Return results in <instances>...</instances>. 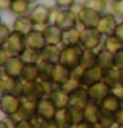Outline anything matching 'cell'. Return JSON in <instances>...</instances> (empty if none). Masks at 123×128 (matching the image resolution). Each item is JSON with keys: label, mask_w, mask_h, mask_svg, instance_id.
Listing matches in <instances>:
<instances>
[{"label": "cell", "mask_w": 123, "mask_h": 128, "mask_svg": "<svg viewBox=\"0 0 123 128\" xmlns=\"http://www.w3.org/2000/svg\"><path fill=\"white\" fill-rule=\"evenodd\" d=\"M83 48L81 45H70V46H62V53H61L60 62L68 66L69 69H75L77 66L81 65Z\"/></svg>", "instance_id": "1"}, {"label": "cell", "mask_w": 123, "mask_h": 128, "mask_svg": "<svg viewBox=\"0 0 123 128\" xmlns=\"http://www.w3.org/2000/svg\"><path fill=\"white\" fill-rule=\"evenodd\" d=\"M105 36L97 28H82L81 29V42L79 45L83 49L95 50L102 45Z\"/></svg>", "instance_id": "2"}, {"label": "cell", "mask_w": 123, "mask_h": 128, "mask_svg": "<svg viewBox=\"0 0 123 128\" xmlns=\"http://www.w3.org/2000/svg\"><path fill=\"white\" fill-rule=\"evenodd\" d=\"M6 49L9 56H20L25 52L27 49V36L23 34L20 32L12 30L9 38L7 40V42L4 45H0Z\"/></svg>", "instance_id": "3"}, {"label": "cell", "mask_w": 123, "mask_h": 128, "mask_svg": "<svg viewBox=\"0 0 123 128\" xmlns=\"http://www.w3.org/2000/svg\"><path fill=\"white\" fill-rule=\"evenodd\" d=\"M23 88H24V82L21 78H15L11 77L6 73H2L0 77V90L2 94H13L16 96L23 95Z\"/></svg>", "instance_id": "4"}, {"label": "cell", "mask_w": 123, "mask_h": 128, "mask_svg": "<svg viewBox=\"0 0 123 128\" xmlns=\"http://www.w3.org/2000/svg\"><path fill=\"white\" fill-rule=\"evenodd\" d=\"M31 21L37 29H44L46 25H49V17H50V7H46L45 4H36L32 8L29 15Z\"/></svg>", "instance_id": "5"}, {"label": "cell", "mask_w": 123, "mask_h": 128, "mask_svg": "<svg viewBox=\"0 0 123 128\" xmlns=\"http://www.w3.org/2000/svg\"><path fill=\"white\" fill-rule=\"evenodd\" d=\"M21 102H23V99L20 96L13 95V94H2V98H0V110H2L4 115L16 116L21 107Z\"/></svg>", "instance_id": "6"}, {"label": "cell", "mask_w": 123, "mask_h": 128, "mask_svg": "<svg viewBox=\"0 0 123 128\" xmlns=\"http://www.w3.org/2000/svg\"><path fill=\"white\" fill-rule=\"evenodd\" d=\"M78 26L81 28H97L99 21H101L102 15L94 9L85 6L81 11L78 12Z\"/></svg>", "instance_id": "7"}, {"label": "cell", "mask_w": 123, "mask_h": 128, "mask_svg": "<svg viewBox=\"0 0 123 128\" xmlns=\"http://www.w3.org/2000/svg\"><path fill=\"white\" fill-rule=\"evenodd\" d=\"M45 95L44 84L41 80H35V82H24V88H23L21 99L32 102H39Z\"/></svg>", "instance_id": "8"}, {"label": "cell", "mask_w": 123, "mask_h": 128, "mask_svg": "<svg viewBox=\"0 0 123 128\" xmlns=\"http://www.w3.org/2000/svg\"><path fill=\"white\" fill-rule=\"evenodd\" d=\"M105 75H106L105 70H103L101 66L95 65V66H93V68L85 69V73L81 78V83H82L83 87H89L94 83L103 80L105 79Z\"/></svg>", "instance_id": "9"}, {"label": "cell", "mask_w": 123, "mask_h": 128, "mask_svg": "<svg viewBox=\"0 0 123 128\" xmlns=\"http://www.w3.org/2000/svg\"><path fill=\"white\" fill-rule=\"evenodd\" d=\"M24 66H25V61L23 60L20 56H11L7 60V62L2 66V69H3L4 73L11 75V77L20 78Z\"/></svg>", "instance_id": "10"}, {"label": "cell", "mask_w": 123, "mask_h": 128, "mask_svg": "<svg viewBox=\"0 0 123 128\" xmlns=\"http://www.w3.org/2000/svg\"><path fill=\"white\" fill-rule=\"evenodd\" d=\"M58 108L54 104V102L52 100L50 96H44L37 102V115H40L45 119H54L56 114H57Z\"/></svg>", "instance_id": "11"}, {"label": "cell", "mask_w": 123, "mask_h": 128, "mask_svg": "<svg viewBox=\"0 0 123 128\" xmlns=\"http://www.w3.org/2000/svg\"><path fill=\"white\" fill-rule=\"evenodd\" d=\"M87 92H89V96H90L91 102L101 103L111 92V87L108 86L105 80H101V82H97V83L91 84V86H89Z\"/></svg>", "instance_id": "12"}, {"label": "cell", "mask_w": 123, "mask_h": 128, "mask_svg": "<svg viewBox=\"0 0 123 128\" xmlns=\"http://www.w3.org/2000/svg\"><path fill=\"white\" fill-rule=\"evenodd\" d=\"M56 25H58L62 30L73 26H78V16L70 8L61 9L57 18H56Z\"/></svg>", "instance_id": "13"}, {"label": "cell", "mask_w": 123, "mask_h": 128, "mask_svg": "<svg viewBox=\"0 0 123 128\" xmlns=\"http://www.w3.org/2000/svg\"><path fill=\"white\" fill-rule=\"evenodd\" d=\"M118 22H119V21H116V16L114 15V13L106 12V13H103V15H102L101 21H99L97 29L101 32L105 37L110 36V34H114Z\"/></svg>", "instance_id": "14"}, {"label": "cell", "mask_w": 123, "mask_h": 128, "mask_svg": "<svg viewBox=\"0 0 123 128\" xmlns=\"http://www.w3.org/2000/svg\"><path fill=\"white\" fill-rule=\"evenodd\" d=\"M89 103H90V96H89V92H87V87L81 86L70 94L69 107H77V108H83L85 110V107Z\"/></svg>", "instance_id": "15"}, {"label": "cell", "mask_w": 123, "mask_h": 128, "mask_svg": "<svg viewBox=\"0 0 123 128\" xmlns=\"http://www.w3.org/2000/svg\"><path fill=\"white\" fill-rule=\"evenodd\" d=\"M72 78V69L68 66L62 65L61 62L56 64L53 68V73H52V80L57 86H64L68 80Z\"/></svg>", "instance_id": "16"}, {"label": "cell", "mask_w": 123, "mask_h": 128, "mask_svg": "<svg viewBox=\"0 0 123 128\" xmlns=\"http://www.w3.org/2000/svg\"><path fill=\"white\" fill-rule=\"evenodd\" d=\"M46 45V40L44 36V32L41 29L35 28L32 32L27 34V46L31 49H35L37 52H41Z\"/></svg>", "instance_id": "17"}, {"label": "cell", "mask_w": 123, "mask_h": 128, "mask_svg": "<svg viewBox=\"0 0 123 128\" xmlns=\"http://www.w3.org/2000/svg\"><path fill=\"white\" fill-rule=\"evenodd\" d=\"M44 36L46 40V44L50 45H61V41H62V29L56 25V24H49L46 25L44 29Z\"/></svg>", "instance_id": "18"}, {"label": "cell", "mask_w": 123, "mask_h": 128, "mask_svg": "<svg viewBox=\"0 0 123 128\" xmlns=\"http://www.w3.org/2000/svg\"><path fill=\"white\" fill-rule=\"evenodd\" d=\"M36 115H37V102H32V100H25V99H23L21 107H20V110H19L16 118L19 120L20 119L32 120Z\"/></svg>", "instance_id": "19"}, {"label": "cell", "mask_w": 123, "mask_h": 128, "mask_svg": "<svg viewBox=\"0 0 123 128\" xmlns=\"http://www.w3.org/2000/svg\"><path fill=\"white\" fill-rule=\"evenodd\" d=\"M81 42V28L79 26H73L69 29L62 30V46H70V45H79Z\"/></svg>", "instance_id": "20"}, {"label": "cell", "mask_w": 123, "mask_h": 128, "mask_svg": "<svg viewBox=\"0 0 123 128\" xmlns=\"http://www.w3.org/2000/svg\"><path fill=\"white\" fill-rule=\"evenodd\" d=\"M97 65L107 72L112 68H115V62H114V53L108 52L105 48H101L97 52Z\"/></svg>", "instance_id": "21"}, {"label": "cell", "mask_w": 123, "mask_h": 128, "mask_svg": "<svg viewBox=\"0 0 123 128\" xmlns=\"http://www.w3.org/2000/svg\"><path fill=\"white\" fill-rule=\"evenodd\" d=\"M40 53H41V58H42V60H46V61H49V62H53V64H58L60 60H61L62 46L46 44L45 48L42 49Z\"/></svg>", "instance_id": "22"}, {"label": "cell", "mask_w": 123, "mask_h": 128, "mask_svg": "<svg viewBox=\"0 0 123 128\" xmlns=\"http://www.w3.org/2000/svg\"><path fill=\"white\" fill-rule=\"evenodd\" d=\"M52 100L54 102V104L57 106V108H65L69 107V102H70V94L66 92L61 86H56L53 92L50 94Z\"/></svg>", "instance_id": "23"}, {"label": "cell", "mask_w": 123, "mask_h": 128, "mask_svg": "<svg viewBox=\"0 0 123 128\" xmlns=\"http://www.w3.org/2000/svg\"><path fill=\"white\" fill-rule=\"evenodd\" d=\"M54 120L58 123L60 128H72V127L74 126L73 115H72V112H70L69 107L58 108L57 114H56Z\"/></svg>", "instance_id": "24"}, {"label": "cell", "mask_w": 123, "mask_h": 128, "mask_svg": "<svg viewBox=\"0 0 123 128\" xmlns=\"http://www.w3.org/2000/svg\"><path fill=\"white\" fill-rule=\"evenodd\" d=\"M33 29H35V25H33V22L31 21L29 16H19V17H16V20L13 21V25H12V30L20 32L25 36L29 32H32Z\"/></svg>", "instance_id": "25"}, {"label": "cell", "mask_w": 123, "mask_h": 128, "mask_svg": "<svg viewBox=\"0 0 123 128\" xmlns=\"http://www.w3.org/2000/svg\"><path fill=\"white\" fill-rule=\"evenodd\" d=\"M20 78L23 82H35L40 79V70L37 64H25Z\"/></svg>", "instance_id": "26"}, {"label": "cell", "mask_w": 123, "mask_h": 128, "mask_svg": "<svg viewBox=\"0 0 123 128\" xmlns=\"http://www.w3.org/2000/svg\"><path fill=\"white\" fill-rule=\"evenodd\" d=\"M103 80H105L111 88L120 86V84H123V70H119L116 68H112L110 70H107Z\"/></svg>", "instance_id": "27"}, {"label": "cell", "mask_w": 123, "mask_h": 128, "mask_svg": "<svg viewBox=\"0 0 123 128\" xmlns=\"http://www.w3.org/2000/svg\"><path fill=\"white\" fill-rule=\"evenodd\" d=\"M32 11V4L28 0H12L11 13L19 16H28Z\"/></svg>", "instance_id": "28"}, {"label": "cell", "mask_w": 123, "mask_h": 128, "mask_svg": "<svg viewBox=\"0 0 123 128\" xmlns=\"http://www.w3.org/2000/svg\"><path fill=\"white\" fill-rule=\"evenodd\" d=\"M99 112H101V104L90 100V103L85 107V120H87L91 124L98 126Z\"/></svg>", "instance_id": "29"}, {"label": "cell", "mask_w": 123, "mask_h": 128, "mask_svg": "<svg viewBox=\"0 0 123 128\" xmlns=\"http://www.w3.org/2000/svg\"><path fill=\"white\" fill-rule=\"evenodd\" d=\"M102 48H105L108 52H111V53L115 54L116 52H119V50L123 49V41L119 38V37H116L115 34L106 36L105 38H103Z\"/></svg>", "instance_id": "30"}, {"label": "cell", "mask_w": 123, "mask_h": 128, "mask_svg": "<svg viewBox=\"0 0 123 128\" xmlns=\"http://www.w3.org/2000/svg\"><path fill=\"white\" fill-rule=\"evenodd\" d=\"M99 104H101L102 108H105V110H107V111H111V112H114V114L123 106L122 100L115 95V94H112V92L108 94V95L103 99V100L99 103Z\"/></svg>", "instance_id": "31"}, {"label": "cell", "mask_w": 123, "mask_h": 128, "mask_svg": "<svg viewBox=\"0 0 123 128\" xmlns=\"http://www.w3.org/2000/svg\"><path fill=\"white\" fill-rule=\"evenodd\" d=\"M37 65H39V70H40V79L39 80H41V82H49V80H52V73H53V68L56 64L41 58L37 62Z\"/></svg>", "instance_id": "32"}, {"label": "cell", "mask_w": 123, "mask_h": 128, "mask_svg": "<svg viewBox=\"0 0 123 128\" xmlns=\"http://www.w3.org/2000/svg\"><path fill=\"white\" fill-rule=\"evenodd\" d=\"M98 126L105 127V128H112L116 126L115 122V114L111 111H107L105 108L101 107V112H99V119H98Z\"/></svg>", "instance_id": "33"}, {"label": "cell", "mask_w": 123, "mask_h": 128, "mask_svg": "<svg viewBox=\"0 0 123 128\" xmlns=\"http://www.w3.org/2000/svg\"><path fill=\"white\" fill-rule=\"evenodd\" d=\"M95 65H97V52L91 49H85L81 60V66H83L85 69H89Z\"/></svg>", "instance_id": "34"}, {"label": "cell", "mask_w": 123, "mask_h": 128, "mask_svg": "<svg viewBox=\"0 0 123 128\" xmlns=\"http://www.w3.org/2000/svg\"><path fill=\"white\" fill-rule=\"evenodd\" d=\"M85 6L103 15V13L107 12L108 0H85Z\"/></svg>", "instance_id": "35"}, {"label": "cell", "mask_w": 123, "mask_h": 128, "mask_svg": "<svg viewBox=\"0 0 123 128\" xmlns=\"http://www.w3.org/2000/svg\"><path fill=\"white\" fill-rule=\"evenodd\" d=\"M21 58L25 61V64H37L41 60V53L27 46L25 52L21 54Z\"/></svg>", "instance_id": "36"}, {"label": "cell", "mask_w": 123, "mask_h": 128, "mask_svg": "<svg viewBox=\"0 0 123 128\" xmlns=\"http://www.w3.org/2000/svg\"><path fill=\"white\" fill-rule=\"evenodd\" d=\"M82 86V83H81V80H78V79H74V78H70L68 82H66L64 86H61L66 92H69V94H72L73 91H75L77 88H79Z\"/></svg>", "instance_id": "37"}, {"label": "cell", "mask_w": 123, "mask_h": 128, "mask_svg": "<svg viewBox=\"0 0 123 128\" xmlns=\"http://www.w3.org/2000/svg\"><path fill=\"white\" fill-rule=\"evenodd\" d=\"M110 12L114 13L115 16L123 17V0H110Z\"/></svg>", "instance_id": "38"}, {"label": "cell", "mask_w": 123, "mask_h": 128, "mask_svg": "<svg viewBox=\"0 0 123 128\" xmlns=\"http://www.w3.org/2000/svg\"><path fill=\"white\" fill-rule=\"evenodd\" d=\"M12 33V29L9 28L6 22H3L2 26H0V45H4L7 42V40L9 38Z\"/></svg>", "instance_id": "39"}, {"label": "cell", "mask_w": 123, "mask_h": 128, "mask_svg": "<svg viewBox=\"0 0 123 128\" xmlns=\"http://www.w3.org/2000/svg\"><path fill=\"white\" fill-rule=\"evenodd\" d=\"M70 112L73 115V120H74V124L75 123H79L85 119V110L83 108H77V107H69Z\"/></svg>", "instance_id": "40"}, {"label": "cell", "mask_w": 123, "mask_h": 128, "mask_svg": "<svg viewBox=\"0 0 123 128\" xmlns=\"http://www.w3.org/2000/svg\"><path fill=\"white\" fill-rule=\"evenodd\" d=\"M31 122H32V124H33V128H46L48 119H45V118H42L40 115H36Z\"/></svg>", "instance_id": "41"}, {"label": "cell", "mask_w": 123, "mask_h": 128, "mask_svg": "<svg viewBox=\"0 0 123 128\" xmlns=\"http://www.w3.org/2000/svg\"><path fill=\"white\" fill-rule=\"evenodd\" d=\"M75 3H77V0H54V4L57 7H60L61 9L72 8Z\"/></svg>", "instance_id": "42"}, {"label": "cell", "mask_w": 123, "mask_h": 128, "mask_svg": "<svg viewBox=\"0 0 123 128\" xmlns=\"http://www.w3.org/2000/svg\"><path fill=\"white\" fill-rule=\"evenodd\" d=\"M114 62H115V68L119 69V70H123V49L116 52L114 54Z\"/></svg>", "instance_id": "43"}, {"label": "cell", "mask_w": 123, "mask_h": 128, "mask_svg": "<svg viewBox=\"0 0 123 128\" xmlns=\"http://www.w3.org/2000/svg\"><path fill=\"white\" fill-rule=\"evenodd\" d=\"M83 73H85V68H83V66H81V65H79V66H77L75 69H73V70H72V78L81 80V78H82Z\"/></svg>", "instance_id": "44"}, {"label": "cell", "mask_w": 123, "mask_h": 128, "mask_svg": "<svg viewBox=\"0 0 123 128\" xmlns=\"http://www.w3.org/2000/svg\"><path fill=\"white\" fill-rule=\"evenodd\" d=\"M98 126L95 124H91V123H89L87 120H82V122H79V123H75V124L72 127V128H97Z\"/></svg>", "instance_id": "45"}, {"label": "cell", "mask_w": 123, "mask_h": 128, "mask_svg": "<svg viewBox=\"0 0 123 128\" xmlns=\"http://www.w3.org/2000/svg\"><path fill=\"white\" fill-rule=\"evenodd\" d=\"M9 57H11V56H9L8 52L4 49L3 46H0V66H3L4 64H6Z\"/></svg>", "instance_id": "46"}, {"label": "cell", "mask_w": 123, "mask_h": 128, "mask_svg": "<svg viewBox=\"0 0 123 128\" xmlns=\"http://www.w3.org/2000/svg\"><path fill=\"white\" fill-rule=\"evenodd\" d=\"M15 128H33V124H32V122H31V120L20 119V120H17Z\"/></svg>", "instance_id": "47"}, {"label": "cell", "mask_w": 123, "mask_h": 128, "mask_svg": "<svg viewBox=\"0 0 123 128\" xmlns=\"http://www.w3.org/2000/svg\"><path fill=\"white\" fill-rule=\"evenodd\" d=\"M111 92L115 94V95L119 98L120 100H122V103H123V84H120V86H118V87L111 88Z\"/></svg>", "instance_id": "48"}, {"label": "cell", "mask_w": 123, "mask_h": 128, "mask_svg": "<svg viewBox=\"0 0 123 128\" xmlns=\"http://www.w3.org/2000/svg\"><path fill=\"white\" fill-rule=\"evenodd\" d=\"M115 122H116V126L123 124V106L115 112Z\"/></svg>", "instance_id": "49"}, {"label": "cell", "mask_w": 123, "mask_h": 128, "mask_svg": "<svg viewBox=\"0 0 123 128\" xmlns=\"http://www.w3.org/2000/svg\"><path fill=\"white\" fill-rule=\"evenodd\" d=\"M114 34H115L116 37H119V38L123 41V20L118 22V25H116V29H115V32H114Z\"/></svg>", "instance_id": "50"}, {"label": "cell", "mask_w": 123, "mask_h": 128, "mask_svg": "<svg viewBox=\"0 0 123 128\" xmlns=\"http://www.w3.org/2000/svg\"><path fill=\"white\" fill-rule=\"evenodd\" d=\"M12 0H0V8L2 11H11Z\"/></svg>", "instance_id": "51"}, {"label": "cell", "mask_w": 123, "mask_h": 128, "mask_svg": "<svg viewBox=\"0 0 123 128\" xmlns=\"http://www.w3.org/2000/svg\"><path fill=\"white\" fill-rule=\"evenodd\" d=\"M46 128H60V126L54 119H50V120H48V123H46Z\"/></svg>", "instance_id": "52"}, {"label": "cell", "mask_w": 123, "mask_h": 128, "mask_svg": "<svg viewBox=\"0 0 123 128\" xmlns=\"http://www.w3.org/2000/svg\"><path fill=\"white\" fill-rule=\"evenodd\" d=\"M0 128H9V127L7 126V123H6V122H3V120H2V122H0Z\"/></svg>", "instance_id": "53"}, {"label": "cell", "mask_w": 123, "mask_h": 128, "mask_svg": "<svg viewBox=\"0 0 123 128\" xmlns=\"http://www.w3.org/2000/svg\"><path fill=\"white\" fill-rule=\"evenodd\" d=\"M28 2H29L31 4H36L37 2H40V0H28Z\"/></svg>", "instance_id": "54"}, {"label": "cell", "mask_w": 123, "mask_h": 128, "mask_svg": "<svg viewBox=\"0 0 123 128\" xmlns=\"http://www.w3.org/2000/svg\"><path fill=\"white\" fill-rule=\"evenodd\" d=\"M116 128H123V124H120V126H116Z\"/></svg>", "instance_id": "55"}, {"label": "cell", "mask_w": 123, "mask_h": 128, "mask_svg": "<svg viewBox=\"0 0 123 128\" xmlns=\"http://www.w3.org/2000/svg\"><path fill=\"white\" fill-rule=\"evenodd\" d=\"M97 128H105V127H99V126H98V127H97Z\"/></svg>", "instance_id": "56"}, {"label": "cell", "mask_w": 123, "mask_h": 128, "mask_svg": "<svg viewBox=\"0 0 123 128\" xmlns=\"http://www.w3.org/2000/svg\"><path fill=\"white\" fill-rule=\"evenodd\" d=\"M115 2H118V0H115Z\"/></svg>", "instance_id": "57"}]
</instances>
